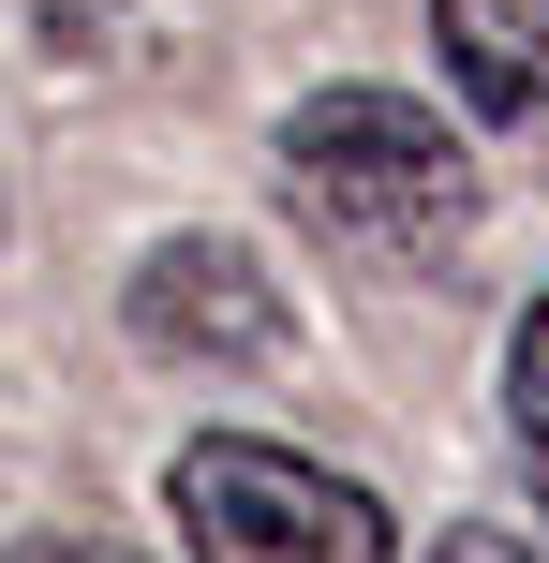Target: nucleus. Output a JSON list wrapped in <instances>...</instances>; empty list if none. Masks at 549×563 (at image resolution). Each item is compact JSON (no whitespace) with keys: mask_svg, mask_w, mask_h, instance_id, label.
Masks as SVG:
<instances>
[{"mask_svg":"<svg viewBox=\"0 0 549 563\" xmlns=\"http://www.w3.org/2000/svg\"><path fill=\"white\" fill-rule=\"evenodd\" d=\"M283 194L372 267H446L475 238V164L416 89H312V104H283Z\"/></svg>","mask_w":549,"mask_h":563,"instance_id":"nucleus-1","label":"nucleus"},{"mask_svg":"<svg viewBox=\"0 0 549 563\" xmlns=\"http://www.w3.org/2000/svg\"><path fill=\"white\" fill-rule=\"evenodd\" d=\"M164 519L194 563H402V519L372 489L267 445V430H194L164 460Z\"/></svg>","mask_w":549,"mask_h":563,"instance_id":"nucleus-2","label":"nucleus"},{"mask_svg":"<svg viewBox=\"0 0 549 563\" xmlns=\"http://www.w3.org/2000/svg\"><path fill=\"white\" fill-rule=\"evenodd\" d=\"M119 311H134V341H149V356H178V371H267V356L297 341L283 282L238 253V238H164V253H134Z\"/></svg>","mask_w":549,"mask_h":563,"instance_id":"nucleus-3","label":"nucleus"},{"mask_svg":"<svg viewBox=\"0 0 549 563\" xmlns=\"http://www.w3.org/2000/svg\"><path fill=\"white\" fill-rule=\"evenodd\" d=\"M446 89L505 134H549V0H431Z\"/></svg>","mask_w":549,"mask_h":563,"instance_id":"nucleus-4","label":"nucleus"},{"mask_svg":"<svg viewBox=\"0 0 549 563\" xmlns=\"http://www.w3.org/2000/svg\"><path fill=\"white\" fill-rule=\"evenodd\" d=\"M505 445H520V489L549 505V297L520 311V341H505Z\"/></svg>","mask_w":549,"mask_h":563,"instance_id":"nucleus-5","label":"nucleus"},{"mask_svg":"<svg viewBox=\"0 0 549 563\" xmlns=\"http://www.w3.org/2000/svg\"><path fill=\"white\" fill-rule=\"evenodd\" d=\"M431 563H549V549H520V534H431Z\"/></svg>","mask_w":549,"mask_h":563,"instance_id":"nucleus-6","label":"nucleus"},{"mask_svg":"<svg viewBox=\"0 0 549 563\" xmlns=\"http://www.w3.org/2000/svg\"><path fill=\"white\" fill-rule=\"evenodd\" d=\"M0 563H119V549H75V534H30V549H0Z\"/></svg>","mask_w":549,"mask_h":563,"instance_id":"nucleus-7","label":"nucleus"}]
</instances>
